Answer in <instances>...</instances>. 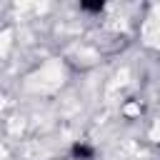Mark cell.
<instances>
[{
    "mask_svg": "<svg viewBox=\"0 0 160 160\" xmlns=\"http://www.w3.org/2000/svg\"><path fill=\"white\" fill-rule=\"evenodd\" d=\"M78 10L85 15H102L105 12V2L102 0H82L78 2Z\"/></svg>",
    "mask_w": 160,
    "mask_h": 160,
    "instance_id": "cell-2",
    "label": "cell"
},
{
    "mask_svg": "<svg viewBox=\"0 0 160 160\" xmlns=\"http://www.w3.org/2000/svg\"><path fill=\"white\" fill-rule=\"evenodd\" d=\"M68 155H70V160H95L98 150H95V145L88 142V140H75V142L70 145Z\"/></svg>",
    "mask_w": 160,
    "mask_h": 160,
    "instance_id": "cell-1",
    "label": "cell"
}]
</instances>
